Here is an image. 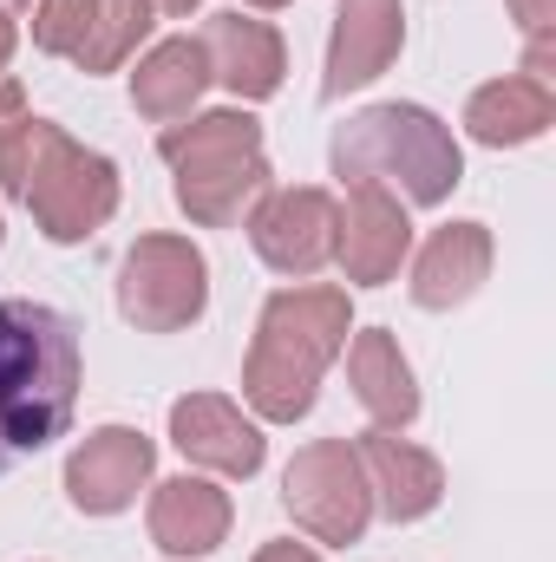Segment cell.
<instances>
[{"label": "cell", "instance_id": "11", "mask_svg": "<svg viewBox=\"0 0 556 562\" xmlns=\"http://www.w3.org/2000/svg\"><path fill=\"white\" fill-rule=\"evenodd\" d=\"M407 249H413V223H407L400 196L387 183H354V196H347V210L334 223V262H341V276L360 281V288H380V281L400 276Z\"/></svg>", "mask_w": 556, "mask_h": 562}, {"label": "cell", "instance_id": "15", "mask_svg": "<svg viewBox=\"0 0 556 562\" xmlns=\"http://www.w3.org/2000/svg\"><path fill=\"white\" fill-rule=\"evenodd\" d=\"M203 53H210V79H223L236 99H276L281 92L288 53H281V33L269 20L210 13L203 20Z\"/></svg>", "mask_w": 556, "mask_h": 562}, {"label": "cell", "instance_id": "25", "mask_svg": "<svg viewBox=\"0 0 556 562\" xmlns=\"http://www.w3.org/2000/svg\"><path fill=\"white\" fill-rule=\"evenodd\" d=\"M151 7H164V13H190L197 0H151Z\"/></svg>", "mask_w": 556, "mask_h": 562}, {"label": "cell", "instance_id": "4", "mask_svg": "<svg viewBox=\"0 0 556 562\" xmlns=\"http://www.w3.org/2000/svg\"><path fill=\"white\" fill-rule=\"evenodd\" d=\"M157 150L177 170V210L203 229H230L269 196L263 125L249 112H203L190 125H164Z\"/></svg>", "mask_w": 556, "mask_h": 562}, {"label": "cell", "instance_id": "1", "mask_svg": "<svg viewBox=\"0 0 556 562\" xmlns=\"http://www.w3.org/2000/svg\"><path fill=\"white\" fill-rule=\"evenodd\" d=\"M79 406V327L46 301H0V471L66 438Z\"/></svg>", "mask_w": 556, "mask_h": 562}, {"label": "cell", "instance_id": "20", "mask_svg": "<svg viewBox=\"0 0 556 562\" xmlns=\"http://www.w3.org/2000/svg\"><path fill=\"white\" fill-rule=\"evenodd\" d=\"M203 86H210V53H203V40H164V46H151L138 59V72H132V105H138L151 125H177V119H190V105L203 99Z\"/></svg>", "mask_w": 556, "mask_h": 562}, {"label": "cell", "instance_id": "17", "mask_svg": "<svg viewBox=\"0 0 556 562\" xmlns=\"http://www.w3.org/2000/svg\"><path fill=\"white\" fill-rule=\"evenodd\" d=\"M230 537V497L203 477H170L151 497V543L164 557H210Z\"/></svg>", "mask_w": 556, "mask_h": 562}, {"label": "cell", "instance_id": "9", "mask_svg": "<svg viewBox=\"0 0 556 562\" xmlns=\"http://www.w3.org/2000/svg\"><path fill=\"white\" fill-rule=\"evenodd\" d=\"M334 223H341V203L321 183H294V190H269L249 210V243L276 276L308 281L334 262Z\"/></svg>", "mask_w": 556, "mask_h": 562}, {"label": "cell", "instance_id": "8", "mask_svg": "<svg viewBox=\"0 0 556 562\" xmlns=\"http://www.w3.org/2000/svg\"><path fill=\"white\" fill-rule=\"evenodd\" d=\"M151 33V0H40L33 46L79 72H119Z\"/></svg>", "mask_w": 556, "mask_h": 562}, {"label": "cell", "instance_id": "23", "mask_svg": "<svg viewBox=\"0 0 556 562\" xmlns=\"http://www.w3.org/2000/svg\"><path fill=\"white\" fill-rule=\"evenodd\" d=\"M256 562H321V557H314L308 543H263V550H256Z\"/></svg>", "mask_w": 556, "mask_h": 562}, {"label": "cell", "instance_id": "3", "mask_svg": "<svg viewBox=\"0 0 556 562\" xmlns=\"http://www.w3.org/2000/svg\"><path fill=\"white\" fill-rule=\"evenodd\" d=\"M0 190L33 210L46 243H86L119 210V164L73 144L53 119H20L0 144Z\"/></svg>", "mask_w": 556, "mask_h": 562}, {"label": "cell", "instance_id": "18", "mask_svg": "<svg viewBox=\"0 0 556 562\" xmlns=\"http://www.w3.org/2000/svg\"><path fill=\"white\" fill-rule=\"evenodd\" d=\"M347 380H354V400L367 406V419L380 431H400V425L419 419V386H413V367L400 353V340L387 327H367L354 334L347 347Z\"/></svg>", "mask_w": 556, "mask_h": 562}, {"label": "cell", "instance_id": "24", "mask_svg": "<svg viewBox=\"0 0 556 562\" xmlns=\"http://www.w3.org/2000/svg\"><path fill=\"white\" fill-rule=\"evenodd\" d=\"M13 40H20V26H13V13L0 7V72H7V59H13Z\"/></svg>", "mask_w": 556, "mask_h": 562}, {"label": "cell", "instance_id": "26", "mask_svg": "<svg viewBox=\"0 0 556 562\" xmlns=\"http://www.w3.org/2000/svg\"><path fill=\"white\" fill-rule=\"evenodd\" d=\"M249 7H288V0H249Z\"/></svg>", "mask_w": 556, "mask_h": 562}, {"label": "cell", "instance_id": "21", "mask_svg": "<svg viewBox=\"0 0 556 562\" xmlns=\"http://www.w3.org/2000/svg\"><path fill=\"white\" fill-rule=\"evenodd\" d=\"M511 13H518V26H524V33H531V40H551L556 0H511Z\"/></svg>", "mask_w": 556, "mask_h": 562}, {"label": "cell", "instance_id": "2", "mask_svg": "<svg viewBox=\"0 0 556 562\" xmlns=\"http://www.w3.org/2000/svg\"><path fill=\"white\" fill-rule=\"evenodd\" d=\"M347 327H354L347 288L308 281V288L269 294L256 340H249V360H243V400L256 406V419L294 425L314 406V386L334 367V353L347 347Z\"/></svg>", "mask_w": 556, "mask_h": 562}, {"label": "cell", "instance_id": "5", "mask_svg": "<svg viewBox=\"0 0 556 562\" xmlns=\"http://www.w3.org/2000/svg\"><path fill=\"white\" fill-rule=\"evenodd\" d=\"M327 164L341 183H400L413 203H445L465 177V157L452 125H438L425 105H367L354 112L334 144Z\"/></svg>", "mask_w": 556, "mask_h": 562}, {"label": "cell", "instance_id": "6", "mask_svg": "<svg viewBox=\"0 0 556 562\" xmlns=\"http://www.w3.org/2000/svg\"><path fill=\"white\" fill-rule=\"evenodd\" d=\"M281 504L288 517L314 537V543H360L367 524H374V491H367V471L354 458L347 438H314L288 458V477H281Z\"/></svg>", "mask_w": 556, "mask_h": 562}, {"label": "cell", "instance_id": "12", "mask_svg": "<svg viewBox=\"0 0 556 562\" xmlns=\"http://www.w3.org/2000/svg\"><path fill=\"white\" fill-rule=\"evenodd\" d=\"M407 46V7L400 0H341L334 7V33H327V99H347L360 86H374Z\"/></svg>", "mask_w": 556, "mask_h": 562}, {"label": "cell", "instance_id": "7", "mask_svg": "<svg viewBox=\"0 0 556 562\" xmlns=\"http://www.w3.org/2000/svg\"><path fill=\"white\" fill-rule=\"evenodd\" d=\"M210 307V262L184 236H138L119 262V314L138 334H177Z\"/></svg>", "mask_w": 556, "mask_h": 562}, {"label": "cell", "instance_id": "14", "mask_svg": "<svg viewBox=\"0 0 556 562\" xmlns=\"http://www.w3.org/2000/svg\"><path fill=\"white\" fill-rule=\"evenodd\" d=\"M170 445L203 464V471H223V477H249L263 471V431L256 419H243L236 400L223 393H190L170 406Z\"/></svg>", "mask_w": 556, "mask_h": 562}, {"label": "cell", "instance_id": "16", "mask_svg": "<svg viewBox=\"0 0 556 562\" xmlns=\"http://www.w3.org/2000/svg\"><path fill=\"white\" fill-rule=\"evenodd\" d=\"M485 276H491V229L485 223H445V229H432V243L413 262V301L432 314L465 307Z\"/></svg>", "mask_w": 556, "mask_h": 562}, {"label": "cell", "instance_id": "22", "mask_svg": "<svg viewBox=\"0 0 556 562\" xmlns=\"http://www.w3.org/2000/svg\"><path fill=\"white\" fill-rule=\"evenodd\" d=\"M20 119H26V92H20L13 79H0V144L20 132Z\"/></svg>", "mask_w": 556, "mask_h": 562}, {"label": "cell", "instance_id": "10", "mask_svg": "<svg viewBox=\"0 0 556 562\" xmlns=\"http://www.w3.org/2000/svg\"><path fill=\"white\" fill-rule=\"evenodd\" d=\"M157 445L132 431V425H99L73 458H66V497L86 517H119L138 504V491L151 484Z\"/></svg>", "mask_w": 556, "mask_h": 562}, {"label": "cell", "instance_id": "13", "mask_svg": "<svg viewBox=\"0 0 556 562\" xmlns=\"http://www.w3.org/2000/svg\"><path fill=\"white\" fill-rule=\"evenodd\" d=\"M354 458H360L367 491H374V510H380L387 524H419V517L438 510L445 471H438L432 451H419V445H407L400 431H380V425H374V431L354 445Z\"/></svg>", "mask_w": 556, "mask_h": 562}, {"label": "cell", "instance_id": "19", "mask_svg": "<svg viewBox=\"0 0 556 562\" xmlns=\"http://www.w3.org/2000/svg\"><path fill=\"white\" fill-rule=\"evenodd\" d=\"M551 119H556L551 79H531V72L491 79V86H478V92H471V105H465V132H471L478 144H491V150L544 138V132H551Z\"/></svg>", "mask_w": 556, "mask_h": 562}]
</instances>
